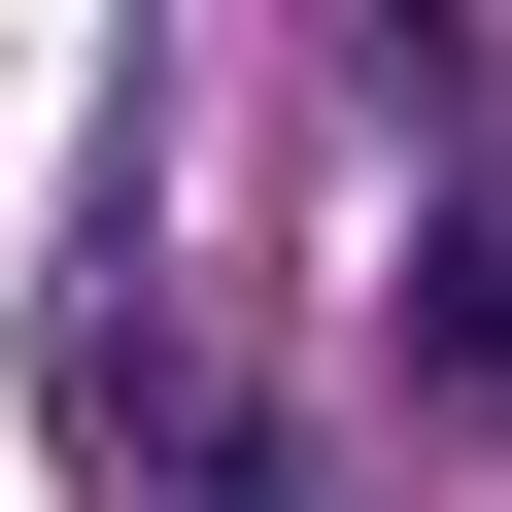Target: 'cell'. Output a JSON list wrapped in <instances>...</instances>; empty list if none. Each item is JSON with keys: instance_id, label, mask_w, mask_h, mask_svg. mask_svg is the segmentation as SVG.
<instances>
[{"instance_id": "cell-1", "label": "cell", "mask_w": 512, "mask_h": 512, "mask_svg": "<svg viewBox=\"0 0 512 512\" xmlns=\"http://www.w3.org/2000/svg\"><path fill=\"white\" fill-rule=\"evenodd\" d=\"M410 376H444V410H512V205H444V239H410Z\"/></svg>"}]
</instances>
